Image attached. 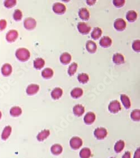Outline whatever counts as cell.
Wrapping results in <instances>:
<instances>
[{
    "label": "cell",
    "instance_id": "484cf974",
    "mask_svg": "<svg viewBox=\"0 0 140 158\" xmlns=\"http://www.w3.org/2000/svg\"><path fill=\"white\" fill-rule=\"evenodd\" d=\"M103 31L101 28L99 27H95L91 34V37L93 40H97L100 38L102 35Z\"/></svg>",
    "mask_w": 140,
    "mask_h": 158
},
{
    "label": "cell",
    "instance_id": "ab89813d",
    "mask_svg": "<svg viewBox=\"0 0 140 158\" xmlns=\"http://www.w3.org/2000/svg\"><path fill=\"white\" fill-rule=\"evenodd\" d=\"M96 0H88L86 1V3L89 6H92L96 3Z\"/></svg>",
    "mask_w": 140,
    "mask_h": 158
},
{
    "label": "cell",
    "instance_id": "8fae6325",
    "mask_svg": "<svg viewBox=\"0 0 140 158\" xmlns=\"http://www.w3.org/2000/svg\"><path fill=\"white\" fill-rule=\"evenodd\" d=\"M112 44V40L108 36L103 37L99 41V44L101 47L105 48L110 47Z\"/></svg>",
    "mask_w": 140,
    "mask_h": 158
},
{
    "label": "cell",
    "instance_id": "4dcf8cb0",
    "mask_svg": "<svg viewBox=\"0 0 140 158\" xmlns=\"http://www.w3.org/2000/svg\"><path fill=\"white\" fill-rule=\"evenodd\" d=\"M77 80L80 83L85 84L89 80V76L86 73L80 74L77 76Z\"/></svg>",
    "mask_w": 140,
    "mask_h": 158
},
{
    "label": "cell",
    "instance_id": "52a82bcc",
    "mask_svg": "<svg viewBox=\"0 0 140 158\" xmlns=\"http://www.w3.org/2000/svg\"><path fill=\"white\" fill-rule=\"evenodd\" d=\"M70 144L72 149H78L83 145V140L79 137H73L70 140Z\"/></svg>",
    "mask_w": 140,
    "mask_h": 158
},
{
    "label": "cell",
    "instance_id": "74e56055",
    "mask_svg": "<svg viewBox=\"0 0 140 158\" xmlns=\"http://www.w3.org/2000/svg\"><path fill=\"white\" fill-rule=\"evenodd\" d=\"M126 1L125 0H114L113 1V4L114 6L117 8L122 7L125 4Z\"/></svg>",
    "mask_w": 140,
    "mask_h": 158
},
{
    "label": "cell",
    "instance_id": "e0dca14e",
    "mask_svg": "<svg viewBox=\"0 0 140 158\" xmlns=\"http://www.w3.org/2000/svg\"><path fill=\"white\" fill-rule=\"evenodd\" d=\"M86 48L88 52L94 53L97 50L96 44L92 40H88L86 43Z\"/></svg>",
    "mask_w": 140,
    "mask_h": 158
},
{
    "label": "cell",
    "instance_id": "603a6c76",
    "mask_svg": "<svg viewBox=\"0 0 140 158\" xmlns=\"http://www.w3.org/2000/svg\"><path fill=\"white\" fill-rule=\"evenodd\" d=\"M126 17L129 22H134L137 18V13L134 10H130L127 12Z\"/></svg>",
    "mask_w": 140,
    "mask_h": 158
},
{
    "label": "cell",
    "instance_id": "cb8c5ba5",
    "mask_svg": "<svg viewBox=\"0 0 140 158\" xmlns=\"http://www.w3.org/2000/svg\"><path fill=\"white\" fill-rule=\"evenodd\" d=\"M121 100L122 103L123 105L126 108L129 109L131 106V103L129 97L126 94H122L121 95Z\"/></svg>",
    "mask_w": 140,
    "mask_h": 158
},
{
    "label": "cell",
    "instance_id": "44dd1931",
    "mask_svg": "<svg viewBox=\"0 0 140 158\" xmlns=\"http://www.w3.org/2000/svg\"><path fill=\"white\" fill-rule=\"evenodd\" d=\"M83 94V90L80 88H75L71 92V95L74 99H78Z\"/></svg>",
    "mask_w": 140,
    "mask_h": 158
},
{
    "label": "cell",
    "instance_id": "7402d4cb",
    "mask_svg": "<svg viewBox=\"0 0 140 158\" xmlns=\"http://www.w3.org/2000/svg\"><path fill=\"white\" fill-rule=\"evenodd\" d=\"M34 67L36 70H40L45 66V61L42 58H37L34 61Z\"/></svg>",
    "mask_w": 140,
    "mask_h": 158
},
{
    "label": "cell",
    "instance_id": "4316f807",
    "mask_svg": "<svg viewBox=\"0 0 140 158\" xmlns=\"http://www.w3.org/2000/svg\"><path fill=\"white\" fill-rule=\"evenodd\" d=\"M10 113L12 116L15 117H19L22 114V110L19 106H15L11 108L10 110Z\"/></svg>",
    "mask_w": 140,
    "mask_h": 158
},
{
    "label": "cell",
    "instance_id": "83f0119b",
    "mask_svg": "<svg viewBox=\"0 0 140 158\" xmlns=\"http://www.w3.org/2000/svg\"><path fill=\"white\" fill-rule=\"evenodd\" d=\"M50 135V131L48 130H44L39 132L37 135V139L40 141H42L45 140L48 136Z\"/></svg>",
    "mask_w": 140,
    "mask_h": 158
},
{
    "label": "cell",
    "instance_id": "7c38bea8",
    "mask_svg": "<svg viewBox=\"0 0 140 158\" xmlns=\"http://www.w3.org/2000/svg\"><path fill=\"white\" fill-rule=\"evenodd\" d=\"M96 119V116L93 112H90L87 113L84 117V122L87 124H92L94 123Z\"/></svg>",
    "mask_w": 140,
    "mask_h": 158
},
{
    "label": "cell",
    "instance_id": "5bb4252c",
    "mask_svg": "<svg viewBox=\"0 0 140 158\" xmlns=\"http://www.w3.org/2000/svg\"><path fill=\"white\" fill-rule=\"evenodd\" d=\"M79 16L81 20L88 21L90 18V13L88 9L85 7L81 8L79 10Z\"/></svg>",
    "mask_w": 140,
    "mask_h": 158
},
{
    "label": "cell",
    "instance_id": "d6986e66",
    "mask_svg": "<svg viewBox=\"0 0 140 158\" xmlns=\"http://www.w3.org/2000/svg\"><path fill=\"white\" fill-rule=\"evenodd\" d=\"M12 132V127L10 126H7L4 128L1 134V138L3 140H6L8 139Z\"/></svg>",
    "mask_w": 140,
    "mask_h": 158
},
{
    "label": "cell",
    "instance_id": "836d02e7",
    "mask_svg": "<svg viewBox=\"0 0 140 158\" xmlns=\"http://www.w3.org/2000/svg\"><path fill=\"white\" fill-rule=\"evenodd\" d=\"M131 118L134 121H139L140 119V110H133L131 112Z\"/></svg>",
    "mask_w": 140,
    "mask_h": 158
},
{
    "label": "cell",
    "instance_id": "5b68a950",
    "mask_svg": "<svg viewBox=\"0 0 140 158\" xmlns=\"http://www.w3.org/2000/svg\"><path fill=\"white\" fill-rule=\"evenodd\" d=\"M126 26H127L126 22L122 18L117 19L114 22V28L118 31H122L125 30Z\"/></svg>",
    "mask_w": 140,
    "mask_h": 158
},
{
    "label": "cell",
    "instance_id": "d4e9b609",
    "mask_svg": "<svg viewBox=\"0 0 140 158\" xmlns=\"http://www.w3.org/2000/svg\"><path fill=\"white\" fill-rule=\"evenodd\" d=\"M54 75V72L51 68H45L42 72V76L45 79H51Z\"/></svg>",
    "mask_w": 140,
    "mask_h": 158
},
{
    "label": "cell",
    "instance_id": "b9f144b4",
    "mask_svg": "<svg viewBox=\"0 0 140 158\" xmlns=\"http://www.w3.org/2000/svg\"><path fill=\"white\" fill-rule=\"evenodd\" d=\"M122 158H131V153L129 151H126L123 155Z\"/></svg>",
    "mask_w": 140,
    "mask_h": 158
},
{
    "label": "cell",
    "instance_id": "7a4b0ae2",
    "mask_svg": "<svg viewBox=\"0 0 140 158\" xmlns=\"http://www.w3.org/2000/svg\"><path fill=\"white\" fill-rule=\"evenodd\" d=\"M77 27V29L79 31V33L83 35L88 34L92 29L91 26L89 25L86 22H79Z\"/></svg>",
    "mask_w": 140,
    "mask_h": 158
},
{
    "label": "cell",
    "instance_id": "7bdbcfd3",
    "mask_svg": "<svg viewBox=\"0 0 140 158\" xmlns=\"http://www.w3.org/2000/svg\"><path fill=\"white\" fill-rule=\"evenodd\" d=\"M1 117H2V113H1V112L0 111V119L1 118Z\"/></svg>",
    "mask_w": 140,
    "mask_h": 158
},
{
    "label": "cell",
    "instance_id": "3957f363",
    "mask_svg": "<svg viewBox=\"0 0 140 158\" xmlns=\"http://www.w3.org/2000/svg\"><path fill=\"white\" fill-rule=\"evenodd\" d=\"M53 11L57 15H61L65 13L66 11V6L60 2H56L53 5Z\"/></svg>",
    "mask_w": 140,
    "mask_h": 158
},
{
    "label": "cell",
    "instance_id": "d6a6232c",
    "mask_svg": "<svg viewBox=\"0 0 140 158\" xmlns=\"http://www.w3.org/2000/svg\"><path fill=\"white\" fill-rule=\"evenodd\" d=\"M125 146L124 142L123 140H119L117 141L114 146V150L117 153H120L122 151Z\"/></svg>",
    "mask_w": 140,
    "mask_h": 158
},
{
    "label": "cell",
    "instance_id": "8d00e7d4",
    "mask_svg": "<svg viewBox=\"0 0 140 158\" xmlns=\"http://www.w3.org/2000/svg\"><path fill=\"white\" fill-rule=\"evenodd\" d=\"M132 49L136 52H140V40H135L132 43Z\"/></svg>",
    "mask_w": 140,
    "mask_h": 158
},
{
    "label": "cell",
    "instance_id": "4fadbf2b",
    "mask_svg": "<svg viewBox=\"0 0 140 158\" xmlns=\"http://www.w3.org/2000/svg\"><path fill=\"white\" fill-rule=\"evenodd\" d=\"M112 60H113V63L117 65H122L125 62L124 56H123L122 54L119 53H117L114 54L113 56Z\"/></svg>",
    "mask_w": 140,
    "mask_h": 158
},
{
    "label": "cell",
    "instance_id": "ac0fdd59",
    "mask_svg": "<svg viewBox=\"0 0 140 158\" xmlns=\"http://www.w3.org/2000/svg\"><path fill=\"white\" fill-rule=\"evenodd\" d=\"M1 72L2 75L4 76H8L11 75L13 72V67L9 63H5L1 69Z\"/></svg>",
    "mask_w": 140,
    "mask_h": 158
},
{
    "label": "cell",
    "instance_id": "2e32d148",
    "mask_svg": "<svg viewBox=\"0 0 140 158\" xmlns=\"http://www.w3.org/2000/svg\"><path fill=\"white\" fill-rule=\"evenodd\" d=\"M63 95V90L61 88H54L51 92V97L54 100H58L61 98Z\"/></svg>",
    "mask_w": 140,
    "mask_h": 158
},
{
    "label": "cell",
    "instance_id": "60d3db41",
    "mask_svg": "<svg viewBox=\"0 0 140 158\" xmlns=\"http://www.w3.org/2000/svg\"><path fill=\"white\" fill-rule=\"evenodd\" d=\"M133 158H140V152L139 148L136 150Z\"/></svg>",
    "mask_w": 140,
    "mask_h": 158
},
{
    "label": "cell",
    "instance_id": "ee69618b",
    "mask_svg": "<svg viewBox=\"0 0 140 158\" xmlns=\"http://www.w3.org/2000/svg\"></svg>",
    "mask_w": 140,
    "mask_h": 158
},
{
    "label": "cell",
    "instance_id": "6da1fadb",
    "mask_svg": "<svg viewBox=\"0 0 140 158\" xmlns=\"http://www.w3.org/2000/svg\"><path fill=\"white\" fill-rule=\"evenodd\" d=\"M15 55L20 61L26 62L30 58L31 53L28 49L20 48L16 51Z\"/></svg>",
    "mask_w": 140,
    "mask_h": 158
},
{
    "label": "cell",
    "instance_id": "ffe728a7",
    "mask_svg": "<svg viewBox=\"0 0 140 158\" xmlns=\"http://www.w3.org/2000/svg\"><path fill=\"white\" fill-rule=\"evenodd\" d=\"M73 112L74 115L76 116H81L85 112V108L81 104H77L74 107Z\"/></svg>",
    "mask_w": 140,
    "mask_h": 158
},
{
    "label": "cell",
    "instance_id": "d590c367",
    "mask_svg": "<svg viewBox=\"0 0 140 158\" xmlns=\"http://www.w3.org/2000/svg\"><path fill=\"white\" fill-rule=\"evenodd\" d=\"M16 0H7L5 1L4 2V6L7 8H12L16 4Z\"/></svg>",
    "mask_w": 140,
    "mask_h": 158
},
{
    "label": "cell",
    "instance_id": "f35d334b",
    "mask_svg": "<svg viewBox=\"0 0 140 158\" xmlns=\"http://www.w3.org/2000/svg\"><path fill=\"white\" fill-rule=\"evenodd\" d=\"M7 26V22L4 19L0 20V31H4Z\"/></svg>",
    "mask_w": 140,
    "mask_h": 158
},
{
    "label": "cell",
    "instance_id": "277c9868",
    "mask_svg": "<svg viewBox=\"0 0 140 158\" xmlns=\"http://www.w3.org/2000/svg\"><path fill=\"white\" fill-rule=\"evenodd\" d=\"M108 110L112 113H117L121 110V106L120 103L117 100L111 101L108 105Z\"/></svg>",
    "mask_w": 140,
    "mask_h": 158
},
{
    "label": "cell",
    "instance_id": "1f68e13d",
    "mask_svg": "<svg viewBox=\"0 0 140 158\" xmlns=\"http://www.w3.org/2000/svg\"><path fill=\"white\" fill-rule=\"evenodd\" d=\"M51 152L54 155H59L62 152L63 148L60 144H54L51 147Z\"/></svg>",
    "mask_w": 140,
    "mask_h": 158
},
{
    "label": "cell",
    "instance_id": "ba28073f",
    "mask_svg": "<svg viewBox=\"0 0 140 158\" xmlns=\"http://www.w3.org/2000/svg\"><path fill=\"white\" fill-rule=\"evenodd\" d=\"M94 135L98 140L104 139L107 135V131L104 127H98L94 131Z\"/></svg>",
    "mask_w": 140,
    "mask_h": 158
},
{
    "label": "cell",
    "instance_id": "f546056e",
    "mask_svg": "<svg viewBox=\"0 0 140 158\" xmlns=\"http://www.w3.org/2000/svg\"><path fill=\"white\" fill-rule=\"evenodd\" d=\"M91 155V150L87 148H85L81 149L80 153V157L81 158H90Z\"/></svg>",
    "mask_w": 140,
    "mask_h": 158
},
{
    "label": "cell",
    "instance_id": "9c48e42d",
    "mask_svg": "<svg viewBox=\"0 0 140 158\" xmlns=\"http://www.w3.org/2000/svg\"><path fill=\"white\" fill-rule=\"evenodd\" d=\"M39 85L35 83H31L28 86L26 89V92L29 95H33L39 92Z\"/></svg>",
    "mask_w": 140,
    "mask_h": 158
},
{
    "label": "cell",
    "instance_id": "f1b7e54d",
    "mask_svg": "<svg viewBox=\"0 0 140 158\" xmlns=\"http://www.w3.org/2000/svg\"><path fill=\"white\" fill-rule=\"evenodd\" d=\"M77 68H78V65L77 63L73 62L72 64H71L67 71V73L70 76H74L77 70Z\"/></svg>",
    "mask_w": 140,
    "mask_h": 158
},
{
    "label": "cell",
    "instance_id": "e575fe53",
    "mask_svg": "<svg viewBox=\"0 0 140 158\" xmlns=\"http://www.w3.org/2000/svg\"><path fill=\"white\" fill-rule=\"evenodd\" d=\"M13 19L15 21H20L22 18V11L19 9L16 10L13 14Z\"/></svg>",
    "mask_w": 140,
    "mask_h": 158
},
{
    "label": "cell",
    "instance_id": "8992f818",
    "mask_svg": "<svg viewBox=\"0 0 140 158\" xmlns=\"http://www.w3.org/2000/svg\"><path fill=\"white\" fill-rule=\"evenodd\" d=\"M24 26L27 30H33L36 26V22L34 18H26L24 22Z\"/></svg>",
    "mask_w": 140,
    "mask_h": 158
},
{
    "label": "cell",
    "instance_id": "9a60e30c",
    "mask_svg": "<svg viewBox=\"0 0 140 158\" xmlns=\"http://www.w3.org/2000/svg\"><path fill=\"white\" fill-rule=\"evenodd\" d=\"M60 60V62H61L62 64L66 65L69 64L71 62V60H72V57L69 53L64 52L61 55Z\"/></svg>",
    "mask_w": 140,
    "mask_h": 158
},
{
    "label": "cell",
    "instance_id": "30bf717a",
    "mask_svg": "<svg viewBox=\"0 0 140 158\" xmlns=\"http://www.w3.org/2000/svg\"><path fill=\"white\" fill-rule=\"evenodd\" d=\"M18 36H19V33L18 31L16 30H11L9 31L6 35V39L8 42L12 43L17 40Z\"/></svg>",
    "mask_w": 140,
    "mask_h": 158
}]
</instances>
